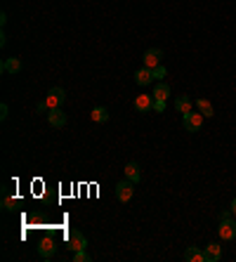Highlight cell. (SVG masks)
<instances>
[{
  "mask_svg": "<svg viewBox=\"0 0 236 262\" xmlns=\"http://www.w3.org/2000/svg\"><path fill=\"white\" fill-rule=\"evenodd\" d=\"M2 71H5V73H12V76L19 73V71H21V59H19V57H7V59L2 62Z\"/></svg>",
  "mask_w": 236,
  "mask_h": 262,
  "instance_id": "7c38bea8",
  "label": "cell"
},
{
  "mask_svg": "<svg viewBox=\"0 0 236 262\" xmlns=\"http://www.w3.org/2000/svg\"><path fill=\"white\" fill-rule=\"evenodd\" d=\"M151 95H154V99H163V102H165V99H168V95H170V87H168L165 81H158Z\"/></svg>",
  "mask_w": 236,
  "mask_h": 262,
  "instance_id": "2e32d148",
  "label": "cell"
},
{
  "mask_svg": "<svg viewBox=\"0 0 236 262\" xmlns=\"http://www.w3.org/2000/svg\"><path fill=\"white\" fill-rule=\"evenodd\" d=\"M73 262H90V253L88 250H76L73 253Z\"/></svg>",
  "mask_w": 236,
  "mask_h": 262,
  "instance_id": "ffe728a7",
  "label": "cell"
},
{
  "mask_svg": "<svg viewBox=\"0 0 236 262\" xmlns=\"http://www.w3.org/2000/svg\"><path fill=\"white\" fill-rule=\"evenodd\" d=\"M55 250H57V246L52 239H43V241L38 244V255L45 258V260H50V258L55 255Z\"/></svg>",
  "mask_w": 236,
  "mask_h": 262,
  "instance_id": "30bf717a",
  "label": "cell"
},
{
  "mask_svg": "<svg viewBox=\"0 0 236 262\" xmlns=\"http://www.w3.org/2000/svg\"><path fill=\"white\" fill-rule=\"evenodd\" d=\"M220 236H222V241H234L236 239V220L234 217H224V220H220Z\"/></svg>",
  "mask_w": 236,
  "mask_h": 262,
  "instance_id": "3957f363",
  "label": "cell"
},
{
  "mask_svg": "<svg viewBox=\"0 0 236 262\" xmlns=\"http://www.w3.org/2000/svg\"><path fill=\"white\" fill-rule=\"evenodd\" d=\"M151 81H154V73H151V69H146V66L135 73V83H137V85L144 87V85H149Z\"/></svg>",
  "mask_w": 236,
  "mask_h": 262,
  "instance_id": "5bb4252c",
  "label": "cell"
},
{
  "mask_svg": "<svg viewBox=\"0 0 236 262\" xmlns=\"http://www.w3.org/2000/svg\"><path fill=\"white\" fill-rule=\"evenodd\" d=\"M222 258V246L220 244H208L203 248V260L205 262H218Z\"/></svg>",
  "mask_w": 236,
  "mask_h": 262,
  "instance_id": "9c48e42d",
  "label": "cell"
},
{
  "mask_svg": "<svg viewBox=\"0 0 236 262\" xmlns=\"http://www.w3.org/2000/svg\"><path fill=\"white\" fill-rule=\"evenodd\" d=\"M135 109L140 114H149L154 109V95H137L135 97Z\"/></svg>",
  "mask_w": 236,
  "mask_h": 262,
  "instance_id": "52a82bcc",
  "label": "cell"
},
{
  "mask_svg": "<svg viewBox=\"0 0 236 262\" xmlns=\"http://www.w3.org/2000/svg\"><path fill=\"white\" fill-rule=\"evenodd\" d=\"M90 118L94 123H107L109 121V109H104V106H94L90 111Z\"/></svg>",
  "mask_w": 236,
  "mask_h": 262,
  "instance_id": "9a60e30c",
  "label": "cell"
},
{
  "mask_svg": "<svg viewBox=\"0 0 236 262\" xmlns=\"http://www.w3.org/2000/svg\"><path fill=\"white\" fill-rule=\"evenodd\" d=\"M175 109H177L180 114H189V111H191V99H189L187 95L177 97V99H175Z\"/></svg>",
  "mask_w": 236,
  "mask_h": 262,
  "instance_id": "ac0fdd59",
  "label": "cell"
},
{
  "mask_svg": "<svg viewBox=\"0 0 236 262\" xmlns=\"http://www.w3.org/2000/svg\"><path fill=\"white\" fill-rule=\"evenodd\" d=\"M47 121H50L52 128H64L66 125V114L62 111V106L59 109H50L47 111Z\"/></svg>",
  "mask_w": 236,
  "mask_h": 262,
  "instance_id": "ba28073f",
  "label": "cell"
},
{
  "mask_svg": "<svg viewBox=\"0 0 236 262\" xmlns=\"http://www.w3.org/2000/svg\"><path fill=\"white\" fill-rule=\"evenodd\" d=\"M184 260L187 262H205L203 260V250H201L199 246H189V248L184 250Z\"/></svg>",
  "mask_w": 236,
  "mask_h": 262,
  "instance_id": "4fadbf2b",
  "label": "cell"
},
{
  "mask_svg": "<svg viewBox=\"0 0 236 262\" xmlns=\"http://www.w3.org/2000/svg\"><path fill=\"white\" fill-rule=\"evenodd\" d=\"M7 114H10V109H7V104H0V118H2V121L7 118Z\"/></svg>",
  "mask_w": 236,
  "mask_h": 262,
  "instance_id": "603a6c76",
  "label": "cell"
},
{
  "mask_svg": "<svg viewBox=\"0 0 236 262\" xmlns=\"http://www.w3.org/2000/svg\"><path fill=\"white\" fill-rule=\"evenodd\" d=\"M196 106H199V111L203 114V118H210V116H215V109H213V104H210L208 99H203V97H201L199 102H196Z\"/></svg>",
  "mask_w": 236,
  "mask_h": 262,
  "instance_id": "e0dca14e",
  "label": "cell"
},
{
  "mask_svg": "<svg viewBox=\"0 0 236 262\" xmlns=\"http://www.w3.org/2000/svg\"><path fill=\"white\" fill-rule=\"evenodd\" d=\"M66 248L76 253V250H85L88 248V239L78 231V229H71L69 234H66Z\"/></svg>",
  "mask_w": 236,
  "mask_h": 262,
  "instance_id": "6da1fadb",
  "label": "cell"
},
{
  "mask_svg": "<svg viewBox=\"0 0 236 262\" xmlns=\"http://www.w3.org/2000/svg\"><path fill=\"white\" fill-rule=\"evenodd\" d=\"M154 111H158V114L165 111V102H163V99H154Z\"/></svg>",
  "mask_w": 236,
  "mask_h": 262,
  "instance_id": "7402d4cb",
  "label": "cell"
},
{
  "mask_svg": "<svg viewBox=\"0 0 236 262\" xmlns=\"http://www.w3.org/2000/svg\"><path fill=\"white\" fill-rule=\"evenodd\" d=\"M132 192H135V189H132V182H130V180H123V182L116 184V198H118L121 203H127V201L132 198Z\"/></svg>",
  "mask_w": 236,
  "mask_h": 262,
  "instance_id": "8992f818",
  "label": "cell"
},
{
  "mask_svg": "<svg viewBox=\"0 0 236 262\" xmlns=\"http://www.w3.org/2000/svg\"><path fill=\"white\" fill-rule=\"evenodd\" d=\"M2 208H5V210H15V201L10 198V192H7V189H2Z\"/></svg>",
  "mask_w": 236,
  "mask_h": 262,
  "instance_id": "d6986e66",
  "label": "cell"
},
{
  "mask_svg": "<svg viewBox=\"0 0 236 262\" xmlns=\"http://www.w3.org/2000/svg\"><path fill=\"white\" fill-rule=\"evenodd\" d=\"M142 59H144V66H146V69L154 71L156 66H161L163 52H161L158 48H151V50H146V52H144V57H142Z\"/></svg>",
  "mask_w": 236,
  "mask_h": 262,
  "instance_id": "277c9868",
  "label": "cell"
},
{
  "mask_svg": "<svg viewBox=\"0 0 236 262\" xmlns=\"http://www.w3.org/2000/svg\"><path fill=\"white\" fill-rule=\"evenodd\" d=\"M182 123H184V130L187 132H199L201 125H203V114H194V111H189V114H182Z\"/></svg>",
  "mask_w": 236,
  "mask_h": 262,
  "instance_id": "7a4b0ae2",
  "label": "cell"
},
{
  "mask_svg": "<svg viewBox=\"0 0 236 262\" xmlns=\"http://www.w3.org/2000/svg\"><path fill=\"white\" fill-rule=\"evenodd\" d=\"M151 73H154V81H163L165 76H168V71H165L163 64H161V66H156V69L151 71Z\"/></svg>",
  "mask_w": 236,
  "mask_h": 262,
  "instance_id": "44dd1931",
  "label": "cell"
},
{
  "mask_svg": "<svg viewBox=\"0 0 236 262\" xmlns=\"http://www.w3.org/2000/svg\"><path fill=\"white\" fill-rule=\"evenodd\" d=\"M126 180H130L132 184H137L142 180V173H140V165L135 161H127L126 163Z\"/></svg>",
  "mask_w": 236,
  "mask_h": 262,
  "instance_id": "8fae6325",
  "label": "cell"
},
{
  "mask_svg": "<svg viewBox=\"0 0 236 262\" xmlns=\"http://www.w3.org/2000/svg\"><path fill=\"white\" fill-rule=\"evenodd\" d=\"M64 99H66V92L62 90V87H52L50 92H47V97H45V102L50 109H59V106L64 104Z\"/></svg>",
  "mask_w": 236,
  "mask_h": 262,
  "instance_id": "5b68a950",
  "label": "cell"
},
{
  "mask_svg": "<svg viewBox=\"0 0 236 262\" xmlns=\"http://www.w3.org/2000/svg\"><path fill=\"white\" fill-rule=\"evenodd\" d=\"M229 210H232V215H234V217H236V198H234V201H232V208H229Z\"/></svg>",
  "mask_w": 236,
  "mask_h": 262,
  "instance_id": "cb8c5ba5",
  "label": "cell"
}]
</instances>
